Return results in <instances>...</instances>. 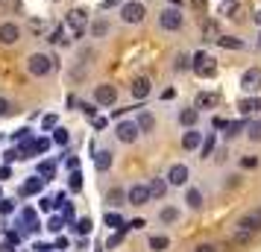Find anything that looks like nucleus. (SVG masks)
Instances as JSON below:
<instances>
[{"label": "nucleus", "mask_w": 261, "mask_h": 252, "mask_svg": "<svg viewBox=\"0 0 261 252\" xmlns=\"http://www.w3.org/2000/svg\"><path fill=\"white\" fill-rule=\"evenodd\" d=\"M258 232H261V211H249V214H244L235 223L232 243H238V246H247V243H252V240H255V235H258Z\"/></svg>", "instance_id": "obj_1"}, {"label": "nucleus", "mask_w": 261, "mask_h": 252, "mask_svg": "<svg viewBox=\"0 0 261 252\" xmlns=\"http://www.w3.org/2000/svg\"><path fill=\"white\" fill-rule=\"evenodd\" d=\"M56 68H59V62L53 59L50 53H33V56L27 59V73H30V76H38V79L50 76Z\"/></svg>", "instance_id": "obj_2"}, {"label": "nucleus", "mask_w": 261, "mask_h": 252, "mask_svg": "<svg viewBox=\"0 0 261 252\" xmlns=\"http://www.w3.org/2000/svg\"><path fill=\"white\" fill-rule=\"evenodd\" d=\"M65 30H68L71 41L85 36V30H88V12H85L83 6H76V9H71V12L65 15Z\"/></svg>", "instance_id": "obj_3"}, {"label": "nucleus", "mask_w": 261, "mask_h": 252, "mask_svg": "<svg viewBox=\"0 0 261 252\" xmlns=\"http://www.w3.org/2000/svg\"><path fill=\"white\" fill-rule=\"evenodd\" d=\"M185 26V12L179 9V6H167L159 12V30H165V33H179Z\"/></svg>", "instance_id": "obj_4"}, {"label": "nucleus", "mask_w": 261, "mask_h": 252, "mask_svg": "<svg viewBox=\"0 0 261 252\" xmlns=\"http://www.w3.org/2000/svg\"><path fill=\"white\" fill-rule=\"evenodd\" d=\"M191 71L197 73L200 79H212L214 73H217V59H214L212 53H205V50H200V53H194V62H191Z\"/></svg>", "instance_id": "obj_5"}, {"label": "nucleus", "mask_w": 261, "mask_h": 252, "mask_svg": "<svg viewBox=\"0 0 261 252\" xmlns=\"http://www.w3.org/2000/svg\"><path fill=\"white\" fill-rule=\"evenodd\" d=\"M144 18H147V9H144V3L141 0H126L123 6H120V21L123 24H144Z\"/></svg>", "instance_id": "obj_6"}, {"label": "nucleus", "mask_w": 261, "mask_h": 252, "mask_svg": "<svg viewBox=\"0 0 261 252\" xmlns=\"http://www.w3.org/2000/svg\"><path fill=\"white\" fill-rule=\"evenodd\" d=\"M115 135H118L120 144H135V141H138V135H141V129H138V123H135V120H120L118 126H115Z\"/></svg>", "instance_id": "obj_7"}, {"label": "nucleus", "mask_w": 261, "mask_h": 252, "mask_svg": "<svg viewBox=\"0 0 261 252\" xmlns=\"http://www.w3.org/2000/svg\"><path fill=\"white\" fill-rule=\"evenodd\" d=\"M241 91H247V94H255L261 91V68H247V71L241 73Z\"/></svg>", "instance_id": "obj_8"}, {"label": "nucleus", "mask_w": 261, "mask_h": 252, "mask_svg": "<svg viewBox=\"0 0 261 252\" xmlns=\"http://www.w3.org/2000/svg\"><path fill=\"white\" fill-rule=\"evenodd\" d=\"M94 103L97 106H115L118 103V88L112 82H100L94 88Z\"/></svg>", "instance_id": "obj_9"}, {"label": "nucleus", "mask_w": 261, "mask_h": 252, "mask_svg": "<svg viewBox=\"0 0 261 252\" xmlns=\"http://www.w3.org/2000/svg\"><path fill=\"white\" fill-rule=\"evenodd\" d=\"M18 38H21V26L15 24V21H3L0 24V44L3 47H12Z\"/></svg>", "instance_id": "obj_10"}, {"label": "nucleus", "mask_w": 261, "mask_h": 252, "mask_svg": "<svg viewBox=\"0 0 261 252\" xmlns=\"http://www.w3.org/2000/svg\"><path fill=\"white\" fill-rule=\"evenodd\" d=\"M150 200H153L150 197V185H132L126 191V203L129 205H147Z\"/></svg>", "instance_id": "obj_11"}, {"label": "nucleus", "mask_w": 261, "mask_h": 252, "mask_svg": "<svg viewBox=\"0 0 261 252\" xmlns=\"http://www.w3.org/2000/svg\"><path fill=\"white\" fill-rule=\"evenodd\" d=\"M191 179V170L185 164H173V167L167 170V182L173 185V188H185V182Z\"/></svg>", "instance_id": "obj_12"}, {"label": "nucleus", "mask_w": 261, "mask_h": 252, "mask_svg": "<svg viewBox=\"0 0 261 252\" xmlns=\"http://www.w3.org/2000/svg\"><path fill=\"white\" fill-rule=\"evenodd\" d=\"M44 185H47V179H41V176H30V179L21 185V197H36V193L44 191Z\"/></svg>", "instance_id": "obj_13"}, {"label": "nucleus", "mask_w": 261, "mask_h": 252, "mask_svg": "<svg viewBox=\"0 0 261 252\" xmlns=\"http://www.w3.org/2000/svg\"><path fill=\"white\" fill-rule=\"evenodd\" d=\"M132 97H135V100H147V97H150V91H153V85H150V79H147V76H138V79H132Z\"/></svg>", "instance_id": "obj_14"}, {"label": "nucleus", "mask_w": 261, "mask_h": 252, "mask_svg": "<svg viewBox=\"0 0 261 252\" xmlns=\"http://www.w3.org/2000/svg\"><path fill=\"white\" fill-rule=\"evenodd\" d=\"M238 111H241V115H255V111H261V97L249 94V97H244V100H238Z\"/></svg>", "instance_id": "obj_15"}, {"label": "nucleus", "mask_w": 261, "mask_h": 252, "mask_svg": "<svg viewBox=\"0 0 261 252\" xmlns=\"http://www.w3.org/2000/svg\"><path fill=\"white\" fill-rule=\"evenodd\" d=\"M223 15L229 18V21H235V24H241V21H247V9L238 3V0H232V3H226Z\"/></svg>", "instance_id": "obj_16"}, {"label": "nucleus", "mask_w": 261, "mask_h": 252, "mask_svg": "<svg viewBox=\"0 0 261 252\" xmlns=\"http://www.w3.org/2000/svg\"><path fill=\"white\" fill-rule=\"evenodd\" d=\"M135 123H138L141 135H150V132L155 129V118H153V111H147V108H144V111H138V120H135Z\"/></svg>", "instance_id": "obj_17"}, {"label": "nucleus", "mask_w": 261, "mask_h": 252, "mask_svg": "<svg viewBox=\"0 0 261 252\" xmlns=\"http://www.w3.org/2000/svg\"><path fill=\"white\" fill-rule=\"evenodd\" d=\"M214 44H217V47H223V50H244L247 47V44H244V38H238V36H220L217 38V41H214Z\"/></svg>", "instance_id": "obj_18"}, {"label": "nucleus", "mask_w": 261, "mask_h": 252, "mask_svg": "<svg viewBox=\"0 0 261 252\" xmlns=\"http://www.w3.org/2000/svg\"><path fill=\"white\" fill-rule=\"evenodd\" d=\"M182 147H185V150H191V153H194V150H200V147H202V132L188 129V132L182 135Z\"/></svg>", "instance_id": "obj_19"}, {"label": "nucleus", "mask_w": 261, "mask_h": 252, "mask_svg": "<svg viewBox=\"0 0 261 252\" xmlns=\"http://www.w3.org/2000/svg\"><path fill=\"white\" fill-rule=\"evenodd\" d=\"M197 120H200V108H197V106H194V108H182V111H179V123H182V126H188V129L197 126Z\"/></svg>", "instance_id": "obj_20"}, {"label": "nucleus", "mask_w": 261, "mask_h": 252, "mask_svg": "<svg viewBox=\"0 0 261 252\" xmlns=\"http://www.w3.org/2000/svg\"><path fill=\"white\" fill-rule=\"evenodd\" d=\"M167 188H170L167 176H165V179H162V176H155V179L150 182V197H153V200H162V197L167 193Z\"/></svg>", "instance_id": "obj_21"}, {"label": "nucleus", "mask_w": 261, "mask_h": 252, "mask_svg": "<svg viewBox=\"0 0 261 252\" xmlns=\"http://www.w3.org/2000/svg\"><path fill=\"white\" fill-rule=\"evenodd\" d=\"M217 103H220V97L208 94V91H200V94H197V100H194V106H197V108H214Z\"/></svg>", "instance_id": "obj_22"}, {"label": "nucleus", "mask_w": 261, "mask_h": 252, "mask_svg": "<svg viewBox=\"0 0 261 252\" xmlns=\"http://www.w3.org/2000/svg\"><path fill=\"white\" fill-rule=\"evenodd\" d=\"M112 161H115L112 150H100V153L94 156V164H97V170H100V173H106V170L112 167Z\"/></svg>", "instance_id": "obj_23"}, {"label": "nucleus", "mask_w": 261, "mask_h": 252, "mask_svg": "<svg viewBox=\"0 0 261 252\" xmlns=\"http://www.w3.org/2000/svg\"><path fill=\"white\" fill-rule=\"evenodd\" d=\"M191 62H194V56H191V53H182V50H179L176 56H173V71H176V73L191 71Z\"/></svg>", "instance_id": "obj_24"}, {"label": "nucleus", "mask_w": 261, "mask_h": 252, "mask_svg": "<svg viewBox=\"0 0 261 252\" xmlns=\"http://www.w3.org/2000/svg\"><path fill=\"white\" fill-rule=\"evenodd\" d=\"M220 36H223V33H220L217 21H205V24H202V41H217Z\"/></svg>", "instance_id": "obj_25"}, {"label": "nucleus", "mask_w": 261, "mask_h": 252, "mask_svg": "<svg viewBox=\"0 0 261 252\" xmlns=\"http://www.w3.org/2000/svg\"><path fill=\"white\" fill-rule=\"evenodd\" d=\"M147 246H150L153 252H165L167 246H170V238H167V235H150Z\"/></svg>", "instance_id": "obj_26"}, {"label": "nucleus", "mask_w": 261, "mask_h": 252, "mask_svg": "<svg viewBox=\"0 0 261 252\" xmlns=\"http://www.w3.org/2000/svg\"><path fill=\"white\" fill-rule=\"evenodd\" d=\"M106 203L115 205V208H120V205H129V203H126V191H123V188H112V191H109V197H106Z\"/></svg>", "instance_id": "obj_27"}, {"label": "nucleus", "mask_w": 261, "mask_h": 252, "mask_svg": "<svg viewBox=\"0 0 261 252\" xmlns=\"http://www.w3.org/2000/svg\"><path fill=\"white\" fill-rule=\"evenodd\" d=\"M88 26H91V38H103L109 33V21L106 18H94Z\"/></svg>", "instance_id": "obj_28"}, {"label": "nucleus", "mask_w": 261, "mask_h": 252, "mask_svg": "<svg viewBox=\"0 0 261 252\" xmlns=\"http://www.w3.org/2000/svg\"><path fill=\"white\" fill-rule=\"evenodd\" d=\"M179 214H182V211H179L176 205H165V208L159 211V220H162V223H176Z\"/></svg>", "instance_id": "obj_29"}, {"label": "nucleus", "mask_w": 261, "mask_h": 252, "mask_svg": "<svg viewBox=\"0 0 261 252\" xmlns=\"http://www.w3.org/2000/svg\"><path fill=\"white\" fill-rule=\"evenodd\" d=\"M185 203H188V208L200 211V208H202V193L197 191V188H188V193H185Z\"/></svg>", "instance_id": "obj_30"}, {"label": "nucleus", "mask_w": 261, "mask_h": 252, "mask_svg": "<svg viewBox=\"0 0 261 252\" xmlns=\"http://www.w3.org/2000/svg\"><path fill=\"white\" fill-rule=\"evenodd\" d=\"M53 173H56V161H41V164H38V176H41V179H53Z\"/></svg>", "instance_id": "obj_31"}, {"label": "nucleus", "mask_w": 261, "mask_h": 252, "mask_svg": "<svg viewBox=\"0 0 261 252\" xmlns=\"http://www.w3.org/2000/svg\"><path fill=\"white\" fill-rule=\"evenodd\" d=\"M50 41H53V44H68V41H71V36H68V30H65V24H62L59 30H53V36H50Z\"/></svg>", "instance_id": "obj_32"}, {"label": "nucleus", "mask_w": 261, "mask_h": 252, "mask_svg": "<svg viewBox=\"0 0 261 252\" xmlns=\"http://www.w3.org/2000/svg\"><path fill=\"white\" fill-rule=\"evenodd\" d=\"M202 158H208L214 153V132H208V138H202V147H200Z\"/></svg>", "instance_id": "obj_33"}, {"label": "nucleus", "mask_w": 261, "mask_h": 252, "mask_svg": "<svg viewBox=\"0 0 261 252\" xmlns=\"http://www.w3.org/2000/svg\"><path fill=\"white\" fill-rule=\"evenodd\" d=\"M53 141L65 147L68 141H71V132H68V129H62V126H56V129H53Z\"/></svg>", "instance_id": "obj_34"}, {"label": "nucleus", "mask_w": 261, "mask_h": 252, "mask_svg": "<svg viewBox=\"0 0 261 252\" xmlns=\"http://www.w3.org/2000/svg\"><path fill=\"white\" fill-rule=\"evenodd\" d=\"M106 226H112V229H126V223H123V217H120V214H112V211H109V214H106Z\"/></svg>", "instance_id": "obj_35"}, {"label": "nucleus", "mask_w": 261, "mask_h": 252, "mask_svg": "<svg viewBox=\"0 0 261 252\" xmlns=\"http://www.w3.org/2000/svg\"><path fill=\"white\" fill-rule=\"evenodd\" d=\"M241 129H244V123H241V120H232V123L226 126V138H238Z\"/></svg>", "instance_id": "obj_36"}, {"label": "nucleus", "mask_w": 261, "mask_h": 252, "mask_svg": "<svg viewBox=\"0 0 261 252\" xmlns=\"http://www.w3.org/2000/svg\"><path fill=\"white\" fill-rule=\"evenodd\" d=\"M59 126V118L56 115H44V120H41V129H56Z\"/></svg>", "instance_id": "obj_37"}, {"label": "nucleus", "mask_w": 261, "mask_h": 252, "mask_svg": "<svg viewBox=\"0 0 261 252\" xmlns=\"http://www.w3.org/2000/svg\"><path fill=\"white\" fill-rule=\"evenodd\" d=\"M80 188H83V173L71 170V191H80Z\"/></svg>", "instance_id": "obj_38"}, {"label": "nucleus", "mask_w": 261, "mask_h": 252, "mask_svg": "<svg viewBox=\"0 0 261 252\" xmlns=\"http://www.w3.org/2000/svg\"><path fill=\"white\" fill-rule=\"evenodd\" d=\"M123 232H126V229H118V232H115V235H112V238L106 240V246H109V249H115V246H118L120 240H123Z\"/></svg>", "instance_id": "obj_39"}, {"label": "nucleus", "mask_w": 261, "mask_h": 252, "mask_svg": "<svg viewBox=\"0 0 261 252\" xmlns=\"http://www.w3.org/2000/svg\"><path fill=\"white\" fill-rule=\"evenodd\" d=\"M241 167H247V170L258 167V156H244L241 158Z\"/></svg>", "instance_id": "obj_40"}, {"label": "nucleus", "mask_w": 261, "mask_h": 252, "mask_svg": "<svg viewBox=\"0 0 261 252\" xmlns=\"http://www.w3.org/2000/svg\"><path fill=\"white\" fill-rule=\"evenodd\" d=\"M62 226H65V220H62V217H50V220H47L50 232H62Z\"/></svg>", "instance_id": "obj_41"}, {"label": "nucleus", "mask_w": 261, "mask_h": 252, "mask_svg": "<svg viewBox=\"0 0 261 252\" xmlns=\"http://www.w3.org/2000/svg\"><path fill=\"white\" fill-rule=\"evenodd\" d=\"M76 232H80V235H88V232H91V220H88V217H83V220L76 223Z\"/></svg>", "instance_id": "obj_42"}, {"label": "nucleus", "mask_w": 261, "mask_h": 252, "mask_svg": "<svg viewBox=\"0 0 261 252\" xmlns=\"http://www.w3.org/2000/svg\"><path fill=\"white\" fill-rule=\"evenodd\" d=\"M247 135H249V141H261V123H252Z\"/></svg>", "instance_id": "obj_43"}, {"label": "nucleus", "mask_w": 261, "mask_h": 252, "mask_svg": "<svg viewBox=\"0 0 261 252\" xmlns=\"http://www.w3.org/2000/svg\"><path fill=\"white\" fill-rule=\"evenodd\" d=\"M9 111H12V103H9L6 97H0V118H6Z\"/></svg>", "instance_id": "obj_44"}, {"label": "nucleus", "mask_w": 261, "mask_h": 252, "mask_svg": "<svg viewBox=\"0 0 261 252\" xmlns=\"http://www.w3.org/2000/svg\"><path fill=\"white\" fill-rule=\"evenodd\" d=\"M3 158H6V164H9V161H18V158L24 161V156H21L18 150H6V153H3Z\"/></svg>", "instance_id": "obj_45"}, {"label": "nucleus", "mask_w": 261, "mask_h": 252, "mask_svg": "<svg viewBox=\"0 0 261 252\" xmlns=\"http://www.w3.org/2000/svg\"><path fill=\"white\" fill-rule=\"evenodd\" d=\"M50 150V138H38L36 141V153H47Z\"/></svg>", "instance_id": "obj_46"}, {"label": "nucleus", "mask_w": 261, "mask_h": 252, "mask_svg": "<svg viewBox=\"0 0 261 252\" xmlns=\"http://www.w3.org/2000/svg\"><path fill=\"white\" fill-rule=\"evenodd\" d=\"M83 115L94 120V118H97V106H91V103H83Z\"/></svg>", "instance_id": "obj_47"}, {"label": "nucleus", "mask_w": 261, "mask_h": 252, "mask_svg": "<svg viewBox=\"0 0 261 252\" xmlns=\"http://www.w3.org/2000/svg\"><path fill=\"white\" fill-rule=\"evenodd\" d=\"M12 200H0V214H12Z\"/></svg>", "instance_id": "obj_48"}, {"label": "nucleus", "mask_w": 261, "mask_h": 252, "mask_svg": "<svg viewBox=\"0 0 261 252\" xmlns=\"http://www.w3.org/2000/svg\"><path fill=\"white\" fill-rule=\"evenodd\" d=\"M123 3H126V0H103L100 9H115V6H123Z\"/></svg>", "instance_id": "obj_49"}, {"label": "nucleus", "mask_w": 261, "mask_h": 252, "mask_svg": "<svg viewBox=\"0 0 261 252\" xmlns=\"http://www.w3.org/2000/svg\"><path fill=\"white\" fill-rule=\"evenodd\" d=\"M194 252H217L214 243H200V246H194Z\"/></svg>", "instance_id": "obj_50"}, {"label": "nucleus", "mask_w": 261, "mask_h": 252, "mask_svg": "<svg viewBox=\"0 0 261 252\" xmlns=\"http://www.w3.org/2000/svg\"><path fill=\"white\" fill-rule=\"evenodd\" d=\"M191 6H194L197 12H205V6H208V0H191Z\"/></svg>", "instance_id": "obj_51"}, {"label": "nucleus", "mask_w": 261, "mask_h": 252, "mask_svg": "<svg viewBox=\"0 0 261 252\" xmlns=\"http://www.w3.org/2000/svg\"><path fill=\"white\" fill-rule=\"evenodd\" d=\"M147 226V223H144L141 217H135V220H129V223H126V229H144Z\"/></svg>", "instance_id": "obj_52"}, {"label": "nucleus", "mask_w": 261, "mask_h": 252, "mask_svg": "<svg viewBox=\"0 0 261 252\" xmlns=\"http://www.w3.org/2000/svg\"><path fill=\"white\" fill-rule=\"evenodd\" d=\"M229 126V120L226 118H214V129H226Z\"/></svg>", "instance_id": "obj_53"}, {"label": "nucleus", "mask_w": 261, "mask_h": 252, "mask_svg": "<svg viewBox=\"0 0 261 252\" xmlns=\"http://www.w3.org/2000/svg\"><path fill=\"white\" fill-rule=\"evenodd\" d=\"M9 176H12V170H9V164H3L0 167V179H9Z\"/></svg>", "instance_id": "obj_54"}, {"label": "nucleus", "mask_w": 261, "mask_h": 252, "mask_svg": "<svg viewBox=\"0 0 261 252\" xmlns=\"http://www.w3.org/2000/svg\"><path fill=\"white\" fill-rule=\"evenodd\" d=\"M252 24L261 26V9H255V12H252Z\"/></svg>", "instance_id": "obj_55"}, {"label": "nucleus", "mask_w": 261, "mask_h": 252, "mask_svg": "<svg viewBox=\"0 0 261 252\" xmlns=\"http://www.w3.org/2000/svg\"><path fill=\"white\" fill-rule=\"evenodd\" d=\"M106 126V118H94V129H103Z\"/></svg>", "instance_id": "obj_56"}, {"label": "nucleus", "mask_w": 261, "mask_h": 252, "mask_svg": "<svg viewBox=\"0 0 261 252\" xmlns=\"http://www.w3.org/2000/svg\"><path fill=\"white\" fill-rule=\"evenodd\" d=\"M255 47L261 50V26H258V36H255Z\"/></svg>", "instance_id": "obj_57"}, {"label": "nucleus", "mask_w": 261, "mask_h": 252, "mask_svg": "<svg viewBox=\"0 0 261 252\" xmlns=\"http://www.w3.org/2000/svg\"><path fill=\"white\" fill-rule=\"evenodd\" d=\"M170 3H173V6H179V3H182V0H170Z\"/></svg>", "instance_id": "obj_58"}, {"label": "nucleus", "mask_w": 261, "mask_h": 252, "mask_svg": "<svg viewBox=\"0 0 261 252\" xmlns=\"http://www.w3.org/2000/svg\"><path fill=\"white\" fill-rule=\"evenodd\" d=\"M50 3H59V0H50Z\"/></svg>", "instance_id": "obj_59"}, {"label": "nucleus", "mask_w": 261, "mask_h": 252, "mask_svg": "<svg viewBox=\"0 0 261 252\" xmlns=\"http://www.w3.org/2000/svg\"><path fill=\"white\" fill-rule=\"evenodd\" d=\"M223 3H232V0H223Z\"/></svg>", "instance_id": "obj_60"}]
</instances>
